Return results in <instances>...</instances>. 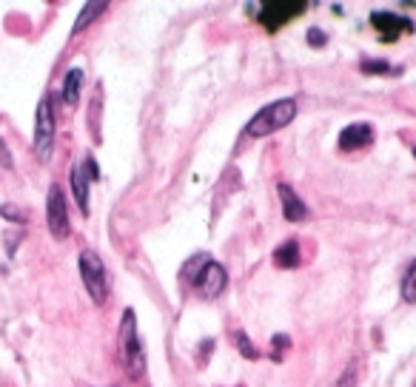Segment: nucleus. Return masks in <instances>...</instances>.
<instances>
[{"label": "nucleus", "mask_w": 416, "mask_h": 387, "mask_svg": "<svg viewBox=\"0 0 416 387\" xmlns=\"http://www.w3.org/2000/svg\"><path fill=\"white\" fill-rule=\"evenodd\" d=\"M288 348V339L285 336H276L274 339V359H283V350Z\"/></svg>", "instance_id": "nucleus-23"}, {"label": "nucleus", "mask_w": 416, "mask_h": 387, "mask_svg": "<svg viewBox=\"0 0 416 387\" xmlns=\"http://www.w3.org/2000/svg\"><path fill=\"white\" fill-rule=\"evenodd\" d=\"M68 180H72V194H75V202L83 214H88V174L83 165H75L68 171Z\"/></svg>", "instance_id": "nucleus-11"}, {"label": "nucleus", "mask_w": 416, "mask_h": 387, "mask_svg": "<svg viewBox=\"0 0 416 387\" xmlns=\"http://www.w3.org/2000/svg\"><path fill=\"white\" fill-rule=\"evenodd\" d=\"M0 216H3V220L17 223V225H23V223L29 220V214H26V211H20L17 205H0Z\"/></svg>", "instance_id": "nucleus-17"}, {"label": "nucleus", "mask_w": 416, "mask_h": 387, "mask_svg": "<svg viewBox=\"0 0 416 387\" xmlns=\"http://www.w3.org/2000/svg\"><path fill=\"white\" fill-rule=\"evenodd\" d=\"M402 299L405 302H416V259L410 262L408 274L402 276Z\"/></svg>", "instance_id": "nucleus-15"}, {"label": "nucleus", "mask_w": 416, "mask_h": 387, "mask_svg": "<svg viewBox=\"0 0 416 387\" xmlns=\"http://www.w3.org/2000/svg\"><path fill=\"white\" fill-rule=\"evenodd\" d=\"M299 12H305V3L303 0H271V3H263V15H260V20L265 23L268 29H280L285 20H291L294 15H299Z\"/></svg>", "instance_id": "nucleus-6"}, {"label": "nucleus", "mask_w": 416, "mask_h": 387, "mask_svg": "<svg viewBox=\"0 0 416 387\" xmlns=\"http://www.w3.org/2000/svg\"><path fill=\"white\" fill-rule=\"evenodd\" d=\"M328 43V35L322 32V29H308V46L319 48V46H325Z\"/></svg>", "instance_id": "nucleus-20"}, {"label": "nucleus", "mask_w": 416, "mask_h": 387, "mask_svg": "<svg viewBox=\"0 0 416 387\" xmlns=\"http://www.w3.org/2000/svg\"><path fill=\"white\" fill-rule=\"evenodd\" d=\"M80 86H83V68H68V75L63 80V103L66 106H77Z\"/></svg>", "instance_id": "nucleus-12"}, {"label": "nucleus", "mask_w": 416, "mask_h": 387, "mask_svg": "<svg viewBox=\"0 0 416 387\" xmlns=\"http://www.w3.org/2000/svg\"><path fill=\"white\" fill-rule=\"evenodd\" d=\"M225 282H228V274H225L223 265L208 262L205 268H202V274L194 279V287L200 290V296H205V299H217L223 290H225Z\"/></svg>", "instance_id": "nucleus-7"}, {"label": "nucleus", "mask_w": 416, "mask_h": 387, "mask_svg": "<svg viewBox=\"0 0 416 387\" xmlns=\"http://www.w3.org/2000/svg\"><path fill=\"white\" fill-rule=\"evenodd\" d=\"M208 262H211V259H208L205 254H197V256H191V259L186 262V271H182V274H186V279H189V282H194V279L202 274V268H205Z\"/></svg>", "instance_id": "nucleus-16"}, {"label": "nucleus", "mask_w": 416, "mask_h": 387, "mask_svg": "<svg viewBox=\"0 0 416 387\" xmlns=\"http://www.w3.org/2000/svg\"><path fill=\"white\" fill-rule=\"evenodd\" d=\"M359 68L365 71V75H385V71H390V63H385V60H365Z\"/></svg>", "instance_id": "nucleus-19"}, {"label": "nucleus", "mask_w": 416, "mask_h": 387, "mask_svg": "<svg viewBox=\"0 0 416 387\" xmlns=\"http://www.w3.org/2000/svg\"><path fill=\"white\" fill-rule=\"evenodd\" d=\"M77 265H80V276H83V285H86V290H88V296L95 299V305H106V299H108V279H106V265H103V259H100L95 251L86 248V251L80 254Z\"/></svg>", "instance_id": "nucleus-3"}, {"label": "nucleus", "mask_w": 416, "mask_h": 387, "mask_svg": "<svg viewBox=\"0 0 416 387\" xmlns=\"http://www.w3.org/2000/svg\"><path fill=\"white\" fill-rule=\"evenodd\" d=\"M280 191V202H283V216L288 223H303V220H308V208H305V202L296 197V191L291 188V185H280L276 188Z\"/></svg>", "instance_id": "nucleus-10"}, {"label": "nucleus", "mask_w": 416, "mask_h": 387, "mask_svg": "<svg viewBox=\"0 0 416 387\" xmlns=\"http://www.w3.org/2000/svg\"><path fill=\"white\" fill-rule=\"evenodd\" d=\"M46 225H49L52 236L57 242H63L72 231V220H68V208H66V197L57 185L49 188V197H46Z\"/></svg>", "instance_id": "nucleus-5"}, {"label": "nucleus", "mask_w": 416, "mask_h": 387, "mask_svg": "<svg viewBox=\"0 0 416 387\" xmlns=\"http://www.w3.org/2000/svg\"><path fill=\"white\" fill-rule=\"evenodd\" d=\"M374 142V126L371 123H354L339 134V149L342 151H357Z\"/></svg>", "instance_id": "nucleus-9"}, {"label": "nucleus", "mask_w": 416, "mask_h": 387, "mask_svg": "<svg viewBox=\"0 0 416 387\" xmlns=\"http://www.w3.org/2000/svg\"><path fill=\"white\" fill-rule=\"evenodd\" d=\"M106 9H108V3H103V0H100V3H86L83 12H80V17L75 20V26H72V35H80V32L88 26V23H91V20H97L100 12H106Z\"/></svg>", "instance_id": "nucleus-14"}, {"label": "nucleus", "mask_w": 416, "mask_h": 387, "mask_svg": "<svg viewBox=\"0 0 416 387\" xmlns=\"http://www.w3.org/2000/svg\"><path fill=\"white\" fill-rule=\"evenodd\" d=\"M120 356L131 379H140L146 373V353L140 345V333H137V319L131 308L123 313V322H120Z\"/></svg>", "instance_id": "nucleus-2"}, {"label": "nucleus", "mask_w": 416, "mask_h": 387, "mask_svg": "<svg viewBox=\"0 0 416 387\" xmlns=\"http://www.w3.org/2000/svg\"><path fill=\"white\" fill-rule=\"evenodd\" d=\"M274 265H280V268H296L299 265V242L296 239L283 242V245L274 251Z\"/></svg>", "instance_id": "nucleus-13"}, {"label": "nucleus", "mask_w": 416, "mask_h": 387, "mask_svg": "<svg viewBox=\"0 0 416 387\" xmlns=\"http://www.w3.org/2000/svg\"><path fill=\"white\" fill-rule=\"evenodd\" d=\"M354 384H357V365L351 361L348 370H345V373L339 376V387H354Z\"/></svg>", "instance_id": "nucleus-21"}, {"label": "nucleus", "mask_w": 416, "mask_h": 387, "mask_svg": "<svg viewBox=\"0 0 416 387\" xmlns=\"http://www.w3.org/2000/svg\"><path fill=\"white\" fill-rule=\"evenodd\" d=\"M294 117H296V100H291V97H285V100H274V103L263 106L257 114L248 120L245 131L251 137H268L274 131L285 129Z\"/></svg>", "instance_id": "nucleus-1"}, {"label": "nucleus", "mask_w": 416, "mask_h": 387, "mask_svg": "<svg viewBox=\"0 0 416 387\" xmlns=\"http://www.w3.org/2000/svg\"><path fill=\"white\" fill-rule=\"evenodd\" d=\"M234 342H237V348H240V353L245 356V359H257L260 353H257V348H254L251 342H248V336L243 333V330H237L234 333Z\"/></svg>", "instance_id": "nucleus-18"}, {"label": "nucleus", "mask_w": 416, "mask_h": 387, "mask_svg": "<svg viewBox=\"0 0 416 387\" xmlns=\"http://www.w3.org/2000/svg\"><path fill=\"white\" fill-rule=\"evenodd\" d=\"M83 168H86V174H88V180H97L100 174V168H97V162H95V157H86V162H83Z\"/></svg>", "instance_id": "nucleus-22"}, {"label": "nucleus", "mask_w": 416, "mask_h": 387, "mask_svg": "<svg viewBox=\"0 0 416 387\" xmlns=\"http://www.w3.org/2000/svg\"><path fill=\"white\" fill-rule=\"evenodd\" d=\"M55 149V108L52 97H43L37 103V117H35V157L37 162H49Z\"/></svg>", "instance_id": "nucleus-4"}, {"label": "nucleus", "mask_w": 416, "mask_h": 387, "mask_svg": "<svg viewBox=\"0 0 416 387\" xmlns=\"http://www.w3.org/2000/svg\"><path fill=\"white\" fill-rule=\"evenodd\" d=\"M371 23H374V29L379 32V40H382V43H394L402 32H413V20H408V17H402V15L374 12Z\"/></svg>", "instance_id": "nucleus-8"}, {"label": "nucleus", "mask_w": 416, "mask_h": 387, "mask_svg": "<svg viewBox=\"0 0 416 387\" xmlns=\"http://www.w3.org/2000/svg\"><path fill=\"white\" fill-rule=\"evenodd\" d=\"M0 162H3L6 168L12 165V154H9V149H6V142H3V140H0Z\"/></svg>", "instance_id": "nucleus-24"}]
</instances>
